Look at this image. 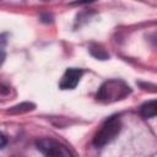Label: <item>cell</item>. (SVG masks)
Listing matches in <instances>:
<instances>
[{
    "label": "cell",
    "mask_w": 157,
    "mask_h": 157,
    "mask_svg": "<svg viewBox=\"0 0 157 157\" xmlns=\"http://www.w3.org/2000/svg\"><path fill=\"white\" fill-rule=\"evenodd\" d=\"M140 114L146 119L157 117V99L144 103L140 108Z\"/></svg>",
    "instance_id": "5b68a950"
},
{
    "label": "cell",
    "mask_w": 157,
    "mask_h": 157,
    "mask_svg": "<svg viewBox=\"0 0 157 157\" xmlns=\"http://www.w3.org/2000/svg\"><path fill=\"white\" fill-rule=\"evenodd\" d=\"M36 146L38 151H40L45 156H53V157H69L71 156V152L66 148L65 145L60 144L59 141L54 139H39L36 141Z\"/></svg>",
    "instance_id": "3957f363"
},
{
    "label": "cell",
    "mask_w": 157,
    "mask_h": 157,
    "mask_svg": "<svg viewBox=\"0 0 157 157\" xmlns=\"http://www.w3.org/2000/svg\"><path fill=\"white\" fill-rule=\"evenodd\" d=\"M82 74H83V71L81 69H74V67L67 69L64 72L63 77H61V81L59 83V87L61 90H74L77 86V83H78Z\"/></svg>",
    "instance_id": "277c9868"
},
{
    "label": "cell",
    "mask_w": 157,
    "mask_h": 157,
    "mask_svg": "<svg viewBox=\"0 0 157 157\" xmlns=\"http://www.w3.org/2000/svg\"><path fill=\"white\" fill-rule=\"evenodd\" d=\"M91 1H94V0H77L76 4H86V2H91Z\"/></svg>",
    "instance_id": "8992f818"
},
{
    "label": "cell",
    "mask_w": 157,
    "mask_h": 157,
    "mask_svg": "<svg viewBox=\"0 0 157 157\" xmlns=\"http://www.w3.org/2000/svg\"><path fill=\"white\" fill-rule=\"evenodd\" d=\"M121 123L118 117H110L107 119L97 130L93 137V145L96 147H103L110 141L115 139V136L120 132Z\"/></svg>",
    "instance_id": "7a4b0ae2"
},
{
    "label": "cell",
    "mask_w": 157,
    "mask_h": 157,
    "mask_svg": "<svg viewBox=\"0 0 157 157\" xmlns=\"http://www.w3.org/2000/svg\"><path fill=\"white\" fill-rule=\"evenodd\" d=\"M129 93L130 87L126 83H124L120 80H109L99 87L97 92V98L102 102L110 103L125 98Z\"/></svg>",
    "instance_id": "6da1fadb"
}]
</instances>
